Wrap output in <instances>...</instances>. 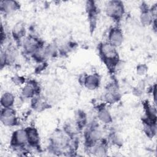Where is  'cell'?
I'll use <instances>...</instances> for the list:
<instances>
[{"label":"cell","instance_id":"cell-24","mask_svg":"<svg viewBox=\"0 0 157 157\" xmlns=\"http://www.w3.org/2000/svg\"><path fill=\"white\" fill-rule=\"evenodd\" d=\"M144 124V131L149 138H153L156 134V124Z\"/></svg>","mask_w":157,"mask_h":157},{"label":"cell","instance_id":"cell-10","mask_svg":"<svg viewBox=\"0 0 157 157\" xmlns=\"http://www.w3.org/2000/svg\"><path fill=\"white\" fill-rule=\"evenodd\" d=\"M124 40V35L118 26L111 27L108 32L107 42L115 48L120 47Z\"/></svg>","mask_w":157,"mask_h":157},{"label":"cell","instance_id":"cell-15","mask_svg":"<svg viewBox=\"0 0 157 157\" xmlns=\"http://www.w3.org/2000/svg\"><path fill=\"white\" fill-rule=\"evenodd\" d=\"M104 100L107 104H114L120 99V93L115 83L109 84L104 94Z\"/></svg>","mask_w":157,"mask_h":157},{"label":"cell","instance_id":"cell-13","mask_svg":"<svg viewBox=\"0 0 157 157\" xmlns=\"http://www.w3.org/2000/svg\"><path fill=\"white\" fill-rule=\"evenodd\" d=\"M25 130L28 137V147L36 150L40 149V139L37 128L34 126H29L25 128Z\"/></svg>","mask_w":157,"mask_h":157},{"label":"cell","instance_id":"cell-14","mask_svg":"<svg viewBox=\"0 0 157 157\" xmlns=\"http://www.w3.org/2000/svg\"><path fill=\"white\" fill-rule=\"evenodd\" d=\"M109 140L102 138L98 142L86 148L87 151L94 156H105L108 151Z\"/></svg>","mask_w":157,"mask_h":157},{"label":"cell","instance_id":"cell-21","mask_svg":"<svg viewBox=\"0 0 157 157\" xmlns=\"http://www.w3.org/2000/svg\"><path fill=\"white\" fill-rule=\"evenodd\" d=\"M15 101V95L10 91H5L1 97V105L2 108L13 107Z\"/></svg>","mask_w":157,"mask_h":157},{"label":"cell","instance_id":"cell-17","mask_svg":"<svg viewBox=\"0 0 157 157\" xmlns=\"http://www.w3.org/2000/svg\"><path fill=\"white\" fill-rule=\"evenodd\" d=\"M5 55L6 66L13 64L17 61L18 56V52L15 45L9 44L4 49L1 48Z\"/></svg>","mask_w":157,"mask_h":157},{"label":"cell","instance_id":"cell-12","mask_svg":"<svg viewBox=\"0 0 157 157\" xmlns=\"http://www.w3.org/2000/svg\"><path fill=\"white\" fill-rule=\"evenodd\" d=\"M86 11L88 15L91 30H94L96 25L99 9L94 1H87L85 4Z\"/></svg>","mask_w":157,"mask_h":157},{"label":"cell","instance_id":"cell-5","mask_svg":"<svg viewBox=\"0 0 157 157\" xmlns=\"http://www.w3.org/2000/svg\"><path fill=\"white\" fill-rule=\"evenodd\" d=\"M10 145L17 151H25L28 147V137L25 128L15 130L10 138Z\"/></svg>","mask_w":157,"mask_h":157},{"label":"cell","instance_id":"cell-9","mask_svg":"<svg viewBox=\"0 0 157 157\" xmlns=\"http://www.w3.org/2000/svg\"><path fill=\"white\" fill-rule=\"evenodd\" d=\"M40 93V87L39 83L33 79L27 81L21 91L22 97L25 99H32L39 95Z\"/></svg>","mask_w":157,"mask_h":157},{"label":"cell","instance_id":"cell-18","mask_svg":"<svg viewBox=\"0 0 157 157\" xmlns=\"http://www.w3.org/2000/svg\"><path fill=\"white\" fill-rule=\"evenodd\" d=\"M20 8V4L13 0H1L0 1V10L2 13L9 15L15 12Z\"/></svg>","mask_w":157,"mask_h":157},{"label":"cell","instance_id":"cell-4","mask_svg":"<svg viewBox=\"0 0 157 157\" xmlns=\"http://www.w3.org/2000/svg\"><path fill=\"white\" fill-rule=\"evenodd\" d=\"M105 12L106 15L115 22L117 23H119L123 18L125 13V8L123 2L117 0L107 1L105 6Z\"/></svg>","mask_w":157,"mask_h":157},{"label":"cell","instance_id":"cell-16","mask_svg":"<svg viewBox=\"0 0 157 157\" xmlns=\"http://www.w3.org/2000/svg\"><path fill=\"white\" fill-rule=\"evenodd\" d=\"M26 27L25 23L20 21L16 23L11 30V35L17 44H21L23 40L26 37Z\"/></svg>","mask_w":157,"mask_h":157},{"label":"cell","instance_id":"cell-22","mask_svg":"<svg viewBox=\"0 0 157 157\" xmlns=\"http://www.w3.org/2000/svg\"><path fill=\"white\" fill-rule=\"evenodd\" d=\"M74 121L79 129L82 131L88 124L87 117L85 112L81 110H78L75 114V119Z\"/></svg>","mask_w":157,"mask_h":157},{"label":"cell","instance_id":"cell-19","mask_svg":"<svg viewBox=\"0 0 157 157\" xmlns=\"http://www.w3.org/2000/svg\"><path fill=\"white\" fill-rule=\"evenodd\" d=\"M97 118L100 122L104 124H109L113 121L112 117L104 104L99 105L98 107Z\"/></svg>","mask_w":157,"mask_h":157},{"label":"cell","instance_id":"cell-1","mask_svg":"<svg viewBox=\"0 0 157 157\" xmlns=\"http://www.w3.org/2000/svg\"><path fill=\"white\" fill-rule=\"evenodd\" d=\"M48 140V151L55 155H69V153L75 152L77 149L71 139L63 129L55 130L51 134Z\"/></svg>","mask_w":157,"mask_h":157},{"label":"cell","instance_id":"cell-23","mask_svg":"<svg viewBox=\"0 0 157 157\" xmlns=\"http://www.w3.org/2000/svg\"><path fill=\"white\" fill-rule=\"evenodd\" d=\"M45 53L47 58H53L59 53V47L55 43H51L45 46Z\"/></svg>","mask_w":157,"mask_h":157},{"label":"cell","instance_id":"cell-6","mask_svg":"<svg viewBox=\"0 0 157 157\" xmlns=\"http://www.w3.org/2000/svg\"><path fill=\"white\" fill-rule=\"evenodd\" d=\"M21 45L24 53L30 57L39 47L45 45L44 42L34 34H29L26 36Z\"/></svg>","mask_w":157,"mask_h":157},{"label":"cell","instance_id":"cell-11","mask_svg":"<svg viewBox=\"0 0 157 157\" xmlns=\"http://www.w3.org/2000/svg\"><path fill=\"white\" fill-rule=\"evenodd\" d=\"M140 21L144 26H149L156 23V15L153 13L150 7L145 3H142L140 6Z\"/></svg>","mask_w":157,"mask_h":157},{"label":"cell","instance_id":"cell-8","mask_svg":"<svg viewBox=\"0 0 157 157\" xmlns=\"http://www.w3.org/2000/svg\"><path fill=\"white\" fill-rule=\"evenodd\" d=\"M0 119L2 124L7 127H13L18 124L17 112L13 107L1 108Z\"/></svg>","mask_w":157,"mask_h":157},{"label":"cell","instance_id":"cell-26","mask_svg":"<svg viewBox=\"0 0 157 157\" xmlns=\"http://www.w3.org/2000/svg\"><path fill=\"white\" fill-rule=\"evenodd\" d=\"M148 71V66L145 64H139L136 67V73L140 76L145 75Z\"/></svg>","mask_w":157,"mask_h":157},{"label":"cell","instance_id":"cell-2","mask_svg":"<svg viewBox=\"0 0 157 157\" xmlns=\"http://www.w3.org/2000/svg\"><path fill=\"white\" fill-rule=\"evenodd\" d=\"M98 53L102 62L110 73H113L120 63V56L117 48L107 41L98 44Z\"/></svg>","mask_w":157,"mask_h":157},{"label":"cell","instance_id":"cell-3","mask_svg":"<svg viewBox=\"0 0 157 157\" xmlns=\"http://www.w3.org/2000/svg\"><path fill=\"white\" fill-rule=\"evenodd\" d=\"M83 137L86 148L98 142L103 138V131L97 121H93L86 125Z\"/></svg>","mask_w":157,"mask_h":157},{"label":"cell","instance_id":"cell-20","mask_svg":"<svg viewBox=\"0 0 157 157\" xmlns=\"http://www.w3.org/2000/svg\"><path fill=\"white\" fill-rule=\"evenodd\" d=\"M31 107L36 112H40L50 107L49 104L41 96H36L31 99Z\"/></svg>","mask_w":157,"mask_h":157},{"label":"cell","instance_id":"cell-7","mask_svg":"<svg viewBox=\"0 0 157 157\" xmlns=\"http://www.w3.org/2000/svg\"><path fill=\"white\" fill-rule=\"evenodd\" d=\"M78 82L80 85L89 90L98 89L101 84V77L97 73L83 74L80 75Z\"/></svg>","mask_w":157,"mask_h":157},{"label":"cell","instance_id":"cell-25","mask_svg":"<svg viewBox=\"0 0 157 157\" xmlns=\"http://www.w3.org/2000/svg\"><path fill=\"white\" fill-rule=\"evenodd\" d=\"M109 140L113 144L117 145V146L120 145L122 144V140L121 137L115 132H112V133L110 134Z\"/></svg>","mask_w":157,"mask_h":157}]
</instances>
